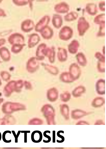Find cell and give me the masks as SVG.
Segmentation results:
<instances>
[{"instance_id":"obj_1","label":"cell","mask_w":106,"mask_h":149,"mask_svg":"<svg viewBox=\"0 0 106 149\" xmlns=\"http://www.w3.org/2000/svg\"><path fill=\"white\" fill-rule=\"evenodd\" d=\"M26 109V106L23 104L10 102L4 103L2 107V111L7 115L11 114L14 112L24 111Z\"/></svg>"},{"instance_id":"obj_2","label":"cell","mask_w":106,"mask_h":149,"mask_svg":"<svg viewBox=\"0 0 106 149\" xmlns=\"http://www.w3.org/2000/svg\"><path fill=\"white\" fill-rule=\"evenodd\" d=\"M41 111L48 125H55V111L52 106L48 104L44 105L42 107Z\"/></svg>"},{"instance_id":"obj_3","label":"cell","mask_w":106,"mask_h":149,"mask_svg":"<svg viewBox=\"0 0 106 149\" xmlns=\"http://www.w3.org/2000/svg\"><path fill=\"white\" fill-rule=\"evenodd\" d=\"M90 27V24L84 16L78 18L77 24V29L79 36H84Z\"/></svg>"},{"instance_id":"obj_4","label":"cell","mask_w":106,"mask_h":149,"mask_svg":"<svg viewBox=\"0 0 106 149\" xmlns=\"http://www.w3.org/2000/svg\"><path fill=\"white\" fill-rule=\"evenodd\" d=\"M74 34L73 29L70 26H64L61 28L59 32V38L61 40L67 41L72 38Z\"/></svg>"},{"instance_id":"obj_5","label":"cell","mask_w":106,"mask_h":149,"mask_svg":"<svg viewBox=\"0 0 106 149\" xmlns=\"http://www.w3.org/2000/svg\"><path fill=\"white\" fill-rule=\"evenodd\" d=\"M8 41L9 44L12 46L15 44H25V39L23 34L15 32L8 37Z\"/></svg>"},{"instance_id":"obj_6","label":"cell","mask_w":106,"mask_h":149,"mask_svg":"<svg viewBox=\"0 0 106 149\" xmlns=\"http://www.w3.org/2000/svg\"><path fill=\"white\" fill-rule=\"evenodd\" d=\"M39 61L36 57L30 58L26 63V70L30 73H33L36 72L39 67Z\"/></svg>"},{"instance_id":"obj_7","label":"cell","mask_w":106,"mask_h":149,"mask_svg":"<svg viewBox=\"0 0 106 149\" xmlns=\"http://www.w3.org/2000/svg\"><path fill=\"white\" fill-rule=\"evenodd\" d=\"M69 73L71 77L74 81L78 79L80 77L81 71L80 67L76 63H73L69 67Z\"/></svg>"},{"instance_id":"obj_8","label":"cell","mask_w":106,"mask_h":149,"mask_svg":"<svg viewBox=\"0 0 106 149\" xmlns=\"http://www.w3.org/2000/svg\"><path fill=\"white\" fill-rule=\"evenodd\" d=\"M50 20V16L45 15L43 16L35 24L34 29L35 31L39 33L41 31L48 26Z\"/></svg>"},{"instance_id":"obj_9","label":"cell","mask_w":106,"mask_h":149,"mask_svg":"<svg viewBox=\"0 0 106 149\" xmlns=\"http://www.w3.org/2000/svg\"><path fill=\"white\" fill-rule=\"evenodd\" d=\"M35 25L33 20L30 19H26L21 22L20 24V29L22 32L27 33L34 29Z\"/></svg>"},{"instance_id":"obj_10","label":"cell","mask_w":106,"mask_h":149,"mask_svg":"<svg viewBox=\"0 0 106 149\" xmlns=\"http://www.w3.org/2000/svg\"><path fill=\"white\" fill-rule=\"evenodd\" d=\"M54 9L57 14H67L70 11V6L66 2H61L54 6Z\"/></svg>"},{"instance_id":"obj_11","label":"cell","mask_w":106,"mask_h":149,"mask_svg":"<svg viewBox=\"0 0 106 149\" xmlns=\"http://www.w3.org/2000/svg\"><path fill=\"white\" fill-rule=\"evenodd\" d=\"M43 54L45 57H46L48 58V61L51 63L53 64L54 63L55 60L56 54L55 48L54 46H47L44 49Z\"/></svg>"},{"instance_id":"obj_12","label":"cell","mask_w":106,"mask_h":149,"mask_svg":"<svg viewBox=\"0 0 106 149\" xmlns=\"http://www.w3.org/2000/svg\"><path fill=\"white\" fill-rule=\"evenodd\" d=\"M41 40L39 35L37 33H33L30 35L28 40V47L32 49L35 47L39 43Z\"/></svg>"},{"instance_id":"obj_13","label":"cell","mask_w":106,"mask_h":149,"mask_svg":"<svg viewBox=\"0 0 106 149\" xmlns=\"http://www.w3.org/2000/svg\"><path fill=\"white\" fill-rule=\"evenodd\" d=\"M16 81H9L4 87L3 93L5 96L9 97L14 91H15Z\"/></svg>"},{"instance_id":"obj_14","label":"cell","mask_w":106,"mask_h":149,"mask_svg":"<svg viewBox=\"0 0 106 149\" xmlns=\"http://www.w3.org/2000/svg\"><path fill=\"white\" fill-rule=\"evenodd\" d=\"M39 33L42 37L46 40L51 39L54 34L53 30L48 25L41 31Z\"/></svg>"},{"instance_id":"obj_15","label":"cell","mask_w":106,"mask_h":149,"mask_svg":"<svg viewBox=\"0 0 106 149\" xmlns=\"http://www.w3.org/2000/svg\"><path fill=\"white\" fill-rule=\"evenodd\" d=\"M52 23L54 27L57 29H59L62 27L63 24L62 16L58 14H54L53 15L52 18Z\"/></svg>"},{"instance_id":"obj_16","label":"cell","mask_w":106,"mask_h":149,"mask_svg":"<svg viewBox=\"0 0 106 149\" xmlns=\"http://www.w3.org/2000/svg\"><path fill=\"white\" fill-rule=\"evenodd\" d=\"M80 46V43L78 40L75 39L72 40L68 46V52L72 54H77Z\"/></svg>"},{"instance_id":"obj_17","label":"cell","mask_w":106,"mask_h":149,"mask_svg":"<svg viewBox=\"0 0 106 149\" xmlns=\"http://www.w3.org/2000/svg\"><path fill=\"white\" fill-rule=\"evenodd\" d=\"M57 58L61 62H66L68 58V51L62 47H59L57 52Z\"/></svg>"},{"instance_id":"obj_18","label":"cell","mask_w":106,"mask_h":149,"mask_svg":"<svg viewBox=\"0 0 106 149\" xmlns=\"http://www.w3.org/2000/svg\"><path fill=\"white\" fill-rule=\"evenodd\" d=\"M85 9L87 13L91 16H95L98 12V6L95 3H87L85 6Z\"/></svg>"},{"instance_id":"obj_19","label":"cell","mask_w":106,"mask_h":149,"mask_svg":"<svg viewBox=\"0 0 106 149\" xmlns=\"http://www.w3.org/2000/svg\"><path fill=\"white\" fill-rule=\"evenodd\" d=\"M0 57L4 62H9L11 59V54L10 50L5 47L0 48Z\"/></svg>"},{"instance_id":"obj_20","label":"cell","mask_w":106,"mask_h":149,"mask_svg":"<svg viewBox=\"0 0 106 149\" xmlns=\"http://www.w3.org/2000/svg\"><path fill=\"white\" fill-rule=\"evenodd\" d=\"M47 97L49 101L51 102L56 101L58 99V91L55 88L53 87L48 89L47 93Z\"/></svg>"},{"instance_id":"obj_21","label":"cell","mask_w":106,"mask_h":149,"mask_svg":"<svg viewBox=\"0 0 106 149\" xmlns=\"http://www.w3.org/2000/svg\"><path fill=\"white\" fill-rule=\"evenodd\" d=\"M47 46L45 43H42L37 46L36 51V57L39 61L44 60L45 58L43 54L44 49Z\"/></svg>"},{"instance_id":"obj_22","label":"cell","mask_w":106,"mask_h":149,"mask_svg":"<svg viewBox=\"0 0 106 149\" xmlns=\"http://www.w3.org/2000/svg\"><path fill=\"white\" fill-rule=\"evenodd\" d=\"M105 80L103 79H100L98 80L96 85L97 92L100 95L105 94Z\"/></svg>"},{"instance_id":"obj_23","label":"cell","mask_w":106,"mask_h":149,"mask_svg":"<svg viewBox=\"0 0 106 149\" xmlns=\"http://www.w3.org/2000/svg\"><path fill=\"white\" fill-rule=\"evenodd\" d=\"M16 123V120L13 116L6 115L0 119V125H14Z\"/></svg>"},{"instance_id":"obj_24","label":"cell","mask_w":106,"mask_h":149,"mask_svg":"<svg viewBox=\"0 0 106 149\" xmlns=\"http://www.w3.org/2000/svg\"><path fill=\"white\" fill-rule=\"evenodd\" d=\"M76 58L79 65L83 67L86 66L87 64V60L85 55L82 52L77 53Z\"/></svg>"},{"instance_id":"obj_25","label":"cell","mask_w":106,"mask_h":149,"mask_svg":"<svg viewBox=\"0 0 106 149\" xmlns=\"http://www.w3.org/2000/svg\"><path fill=\"white\" fill-rule=\"evenodd\" d=\"M88 113L82 110L76 109L73 110L71 113V117L73 119L78 120L87 116Z\"/></svg>"},{"instance_id":"obj_26","label":"cell","mask_w":106,"mask_h":149,"mask_svg":"<svg viewBox=\"0 0 106 149\" xmlns=\"http://www.w3.org/2000/svg\"><path fill=\"white\" fill-rule=\"evenodd\" d=\"M79 14L75 11L69 12L65 15L64 19L67 22H71L76 20L78 18Z\"/></svg>"},{"instance_id":"obj_27","label":"cell","mask_w":106,"mask_h":149,"mask_svg":"<svg viewBox=\"0 0 106 149\" xmlns=\"http://www.w3.org/2000/svg\"><path fill=\"white\" fill-rule=\"evenodd\" d=\"M45 70L53 75H56L59 73V70L58 67L53 65L46 64H43Z\"/></svg>"},{"instance_id":"obj_28","label":"cell","mask_w":106,"mask_h":149,"mask_svg":"<svg viewBox=\"0 0 106 149\" xmlns=\"http://www.w3.org/2000/svg\"><path fill=\"white\" fill-rule=\"evenodd\" d=\"M33 142L38 143L42 141V132L38 130H35L32 132L31 136Z\"/></svg>"},{"instance_id":"obj_29","label":"cell","mask_w":106,"mask_h":149,"mask_svg":"<svg viewBox=\"0 0 106 149\" xmlns=\"http://www.w3.org/2000/svg\"><path fill=\"white\" fill-rule=\"evenodd\" d=\"M60 111L62 116L66 120L70 118V109L68 105L63 104L60 106Z\"/></svg>"},{"instance_id":"obj_30","label":"cell","mask_w":106,"mask_h":149,"mask_svg":"<svg viewBox=\"0 0 106 149\" xmlns=\"http://www.w3.org/2000/svg\"><path fill=\"white\" fill-rule=\"evenodd\" d=\"M94 22L99 26L105 24V14L101 13L95 16L94 19Z\"/></svg>"},{"instance_id":"obj_31","label":"cell","mask_w":106,"mask_h":149,"mask_svg":"<svg viewBox=\"0 0 106 149\" xmlns=\"http://www.w3.org/2000/svg\"><path fill=\"white\" fill-rule=\"evenodd\" d=\"M86 91V89L84 86H79L73 90L72 92L73 96L75 97H80Z\"/></svg>"},{"instance_id":"obj_32","label":"cell","mask_w":106,"mask_h":149,"mask_svg":"<svg viewBox=\"0 0 106 149\" xmlns=\"http://www.w3.org/2000/svg\"><path fill=\"white\" fill-rule=\"evenodd\" d=\"M60 79L61 81L66 83H70L74 82L69 72H64L60 74Z\"/></svg>"},{"instance_id":"obj_33","label":"cell","mask_w":106,"mask_h":149,"mask_svg":"<svg viewBox=\"0 0 106 149\" xmlns=\"http://www.w3.org/2000/svg\"><path fill=\"white\" fill-rule=\"evenodd\" d=\"M105 103V99L103 98L98 97L95 98L91 103V105L94 108H99L102 107Z\"/></svg>"},{"instance_id":"obj_34","label":"cell","mask_w":106,"mask_h":149,"mask_svg":"<svg viewBox=\"0 0 106 149\" xmlns=\"http://www.w3.org/2000/svg\"><path fill=\"white\" fill-rule=\"evenodd\" d=\"M26 46L25 44L13 45L11 47V52L14 54H19L23 50L24 47Z\"/></svg>"},{"instance_id":"obj_35","label":"cell","mask_w":106,"mask_h":149,"mask_svg":"<svg viewBox=\"0 0 106 149\" xmlns=\"http://www.w3.org/2000/svg\"><path fill=\"white\" fill-rule=\"evenodd\" d=\"M0 75L1 78L4 81H9L11 77V75L8 71L3 70L0 72Z\"/></svg>"},{"instance_id":"obj_36","label":"cell","mask_w":106,"mask_h":149,"mask_svg":"<svg viewBox=\"0 0 106 149\" xmlns=\"http://www.w3.org/2000/svg\"><path fill=\"white\" fill-rule=\"evenodd\" d=\"M98 31L96 34L97 37H103L105 35V24L99 26Z\"/></svg>"},{"instance_id":"obj_37","label":"cell","mask_w":106,"mask_h":149,"mask_svg":"<svg viewBox=\"0 0 106 149\" xmlns=\"http://www.w3.org/2000/svg\"><path fill=\"white\" fill-rule=\"evenodd\" d=\"M60 97L61 101L64 102H67L70 101L71 98V95L69 92H66L61 94Z\"/></svg>"},{"instance_id":"obj_38","label":"cell","mask_w":106,"mask_h":149,"mask_svg":"<svg viewBox=\"0 0 106 149\" xmlns=\"http://www.w3.org/2000/svg\"><path fill=\"white\" fill-rule=\"evenodd\" d=\"M12 1L14 5L18 7H23L28 3V0H13Z\"/></svg>"},{"instance_id":"obj_39","label":"cell","mask_w":106,"mask_h":149,"mask_svg":"<svg viewBox=\"0 0 106 149\" xmlns=\"http://www.w3.org/2000/svg\"><path fill=\"white\" fill-rule=\"evenodd\" d=\"M24 85V81L20 79L16 81L15 91L17 93H20Z\"/></svg>"},{"instance_id":"obj_40","label":"cell","mask_w":106,"mask_h":149,"mask_svg":"<svg viewBox=\"0 0 106 149\" xmlns=\"http://www.w3.org/2000/svg\"><path fill=\"white\" fill-rule=\"evenodd\" d=\"M105 62L98 61L97 68L98 71L100 73H103L105 72Z\"/></svg>"},{"instance_id":"obj_41","label":"cell","mask_w":106,"mask_h":149,"mask_svg":"<svg viewBox=\"0 0 106 149\" xmlns=\"http://www.w3.org/2000/svg\"><path fill=\"white\" fill-rule=\"evenodd\" d=\"M43 124V121L42 120L37 118H34L30 120L28 123V125H42Z\"/></svg>"},{"instance_id":"obj_42","label":"cell","mask_w":106,"mask_h":149,"mask_svg":"<svg viewBox=\"0 0 106 149\" xmlns=\"http://www.w3.org/2000/svg\"><path fill=\"white\" fill-rule=\"evenodd\" d=\"M96 58L100 62H105V55L102 54L100 52H96L94 54Z\"/></svg>"},{"instance_id":"obj_43","label":"cell","mask_w":106,"mask_h":149,"mask_svg":"<svg viewBox=\"0 0 106 149\" xmlns=\"http://www.w3.org/2000/svg\"><path fill=\"white\" fill-rule=\"evenodd\" d=\"M98 9L100 11L105 12V1H100L98 3Z\"/></svg>"},{"instance_id":"obj_44","label":"cell","mask_w":106,"mask_h":149,"mask_svg":"<svg viewBox=\"0 0 106 149\" xmlns=\"http://www.w3.org/2000/svg\"><path fill=\"white\" fill-rule=\"evenodd\" d=\"M47 133L50 134L51 132L50 131H48V130H46V131H45L44 132V136L45 137L47 138L48 139V140H43V142L45 143H48L50 142L51 141V138L50 136L48 135H47Z\"/></svg>"},{"instance_id":"obj_45","label":"cell","mask_w":106,"mask_h":149,"mask_svg":"<svg viewBox=\"0 0 106 149\" xmlns=\"http://www.w3.org/2000/svg\"><path fill=\"white\" fill-rule=\"evenodd\" d=\"M60 133L64 134V131H62V130H60V131H58V133H57V136H58V137L62 139L61 140H57V142L59 143H62L65 140L64 136L60 135Z\"/></svg>"},{"instance_id":"obj_46","label":"cell","mask_w":106,"mask_h":149,"mask_svg":"<svg viewBox=\"0 0 106 149\" xmlns=\"http://www.w3.org/2000/svg\"><path fill=\"white\" fill-rule=\"evenodd\" d=\"M24 85L25 86L26 89L27 90H32V86L31 83L29 81H24Z\"/></svg>"},{"instance_id":"obj_47","label":"cell","mask_w":106,"mask_h":149,"mask_svg":"<svg viewBox=\"0 0 106 149\" xmlns=\"http://www.w3.org/2000/svg\"><path fill=\"white\" fill-rule=\"evenodd\" d=\"M12 133L13 134V135L14 136V138H15V143H17L18 142V138L19 137V136L20 135V133H21V131H18V133L17 134H16L15 133V131H12Z\"/></svg>"},{"instance_id":"obj_48","label":"cell","mask_w":106,"mask_h":149,"mask_svg":"<svg viewBox=\"0 0 106 149\" xmlns=\"http://www.w3.org/2000/svg\"><path fill=\"white\" fill-rule=\"evenodd\" d=\"M7 16V14H6L5 10L0 8V17H6Z\"/></svg>"},{"instance_id":"obj_49","label":"cell","mask_w":106,"mask_h":149,"mask_svg":"<svg viewBox=\"0 0 106 149\" xmlns=\"http://www.w3.org/2000/svg\"><path fill=\"white\" fill-rule=\"evenodd\" d=\"M22 133H24V142L26 143L27 141V133H30V131H22Z\"/></svg>"},{"instance_id":"obj_50","label":"cell","mask_w":106,"mask_h":149,"mask_svg":"<svg viewBox=\"0 0 106 149\" xmlns=\"http://www.w3.org/2000/svg\"><path fill=\"white\" fill-rule=\"evenodd\" d=\"M6 43V40L5 38H0V48L3 47Z\"/></svg>"},{"instance_id":"obj_51","label":"cell","mask_w":106,"mask_h":149,"mask_svg":"<svg viewBox=\"0 0 106 149\" xmlns=\"http://www.w3.org/2000/svg\"><path fill=\"white\" fill-rule=\"evenodd\" d=\"M77 125H89V124L86 121H80L76 123Z\"/></svg>"},{"instance_id":"obj_52","label":"cell","mask_w":106,"mask_h":149,"mask_svg":"<svg viewBox=\"0 0 106 149\" xmlns=\"http://www.w3.org/2000/svg\"><path fill=\"white\" fill-rule=\"evenodd\" d=\"M105 125V123H104V122L102 120H98L95 123V125Z\"/></svg>"},{"instance_id":"obj_53","label":"cell","mask_w":106,"mask_h":149,"mask_svg":"<svg viewBox=\"0 0 106 149\" xmlns=\"http://www.w3.org/2000/svg\"><path fill=\"white\" fill-rule=\"evenodd\" d=\"M53 142H55V131H53Z\"/></svg>"},{"instance_id":"obj_54","label":"cell","mask_w":106,"mask_h":149,"mask_svg":"<svg viewBox=\"0 0 106 149\" xmlns=\"http://www.w3.org/2000/svg\"><path fill=\"white\" fill-rule=\"evenodd\" d=\"M42 149H64L63 148H41Z\"/></svg>"},{"instance_id":"obj_55","label":"cell","mask_w":106,"mask_h":149,"mask_svg":"<svg viewBox=\"0 0 106 149\" xmlns=\"http://www.w3.org/2000/svg\"><path fill=\"white\" fill-rule=\"evenodd\" d=\"M102 52H103V55H105V46H104L103 47Z\"/></svg>"},{"instance_id":"obj_56","label":"cell","mask_w":106,"mask_h":149,"mask_svg":"<svg viewBox=\"0 0 106 149\" xmlns=\"http://www.w3.org/2000/svg\"><path fill=\"white\" fill-rule=\"evenodd\" d=\"M4 99L2 98H0V105H1L2 103L3 102Z\"/></svg>"},{"instance_id":"obj_57","label":"cell","mask_w":106,"mask_h":149,"mask_svg":"<svg viewBox=\"0 0 106 149\" xmlns=\"http://www.w3.org/2000/svg\"><path fill=\"white\" fill-rule=\"evenodd\" d=\"M2 136L1 132H0V141H1V139Z\"/></svg>"},{"instance_id":"obj_58","label":"cell","mask_w":106,"mask_h":149,"mask_svg":"<svg viewBox=\"0 0 106 149\" xmlns=\"http://www.w3.org/2000/svg\"><path fill=\"white\" fill-rule=\"evenodd\" d=\"M2 83L1 82V79H0V86H1L2 85Z\"/></svg>"},{"instance_id":"obj_59","label":"cell","mask_w":106,"mask_h":149,"mask_svg":"<svg viewBox=\"0 0 106 149\" xmlns=\"http://www.w3.org/2000/svg\"><path fill=\"white\" fill-rule=\"evenodd\" d=\"M3 1H2V0H0V4Z\"/></svg>"},{"instance_id":"obj_60","label":"cell","mask_w":106,"mask_h":149,"mask_svg":"<svg viewBox=\"0 0 106 149\" xmlns=\"http://www.w3.org/2000/svg\"><path fill=\"white\" fill-rule=\"evenodd\" d=\"M1 60H0V63H1Z\"/></svg>"}]
</instances>
